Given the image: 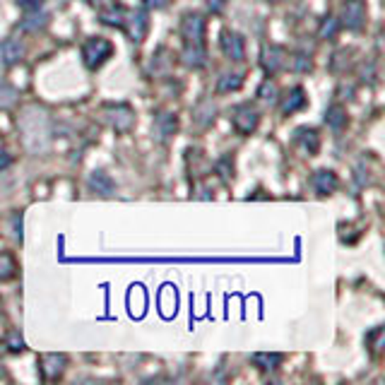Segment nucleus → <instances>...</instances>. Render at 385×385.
<instances>
[{"label":"nucleus","instance_id":"obj_1","mask_svg":"<svg viewBox=\"0 0 385 385\" xmlns=\"http://www.w3.org/2000/svg\"><path fill=\"white\" fill-rule=\"evenodd\" d=\"M17 130L22 145L29 154H46L51 147V116L46 108L29 104L20 111Z\"/></svg>","mask_w":385,"mask_h":385},{"label":"nucleus","instance_id":"obj_2","mask_svg":"<svg viewBox=\"0 0 385 385\" xmlns=\"http://www.w3.org/2000/svg\"><path fill=\"white\" fill-rule=\"evenodd\" d=\"M113 56V43L104 36H92L82 43V63L87 70H99Z\"/></svg>","mask_w":385,"mask_h":385},{"label":"nucleus","instance_id":"obj_3","mask_svg":"<svg viewBox=\"0 0 385 385\" xmlns=\"http://www.w3.org/2000/svg\"><path fill=\"white\" fill-rule=\"evenodd\" d=\"M231 126L238 135H251L260 126V111L253 104H238L231 111Z\"/></svg>","mask_w":385,"mask_h":385},{"label":"nucleus","instance_id":"obj_4","mask_svg":"<svg viewBox=\"0 0 385 385\" xmlns=\"http://www.w3.org/2000/svg\"><path fill=\"white\" fill-rule=\"evenodd\" d=\"M104 116H106L108 126L116 130V133H130L133 126H135V113H133V108H130L128 104H111V106H106Z\"/></svg>","mask_w":385,"mask_h":385},{"label":"nucleus","instance_id":"obj_5","mask_svg":"<svg viewBox=\"0 0 385 385\" xmlns=\"http://www.w3.org/2000/svg\"><path fill=\"white\" fill-rule=\"evenodd\" d=\"M366 24V3L364 0H347L342 5V27L349 31H361Z\"/></svg>","mask_w":385,"mask_h":385},{"label":"nucleus","instance_id":"obj_6","mask_svg":"<svg viewBox=\"0 0 385 385\" xmlns=\"http://www.w3.org/2000/svg\"><path fill=\"white\" fill-rule=\"evenodd\" d=\"M260 65L273 78L286 65V51L282 46H275V43H265L263 51H260Z\"/></svg>","mask_w":385,"mask_h":385},{"label":"nucleus","instance_id":"obj_7","mask_svg":"<svg viewBox=\"0 0 385 385\" xmlns=\"http://www.w3.org/2000/svg\"><path fill=\"white\" fill-rule=\"evenodd\" d=\"M219 46H221V53H224L229 61L234 63H241L246 58V43H243V36L236 34L231 29H224L219 34Z\"/></svg>","mask_w":385,"mask_h":385},{"label":"nucleus","instance_id":"obj_8","mask_svg":"<svg viewBox=\"0 0 385 385\" xmlns=\"http://www.w3.org/2000/svg\"><path fill=\"white\" fill-rule=\"evenodd\" d=\"M181 36L186 43H203L205 39V17L200 13H186L181 17Z\"/></svg>","mask_w":385,"mask_h":385},{"label":"nucleus","instance_id":"obj_9","mask_svg":"<svg viewBox=\"0 0 385 385\" xmlns=\"http://www.w3.org/2000/svg\"><path fill=\"white\" fill-rule=\"evenodd\" d=\"M65 368H68V359H65V354H56V351H51V354H41L39 356V371H41L43 381H58V378L65 373Z\"/></svg>","mask_w":385,"mask_h":385},{"label":"nucleus","instance_id":"obj_10","mask_svg":"<svg viewBox=\"0 0 385 385\" xmlns=\"http://www.w3.org/2000/svg\"><path fill=\"white\" fill-rule=\"evenodd\" d=\"M123 29L128 31L130 41L140 43L145 36H147V29H150L147 13H145V10H133V13H128L126 22H123Z\"/></svg>","mask_w":385,"mask_h":385},{"label":"nucleus","instance_id":"obj_11","mask_svg":"<svg viewBox=\"0 0 385 385\" xmlns=\"http://www.w3.org/2000/svg\"><path fill=\"white\" fill-rule=\"evenodd\" d=\"M306 101H308V96H306V92H303V87H291V89L282 96L279 108L284 116H291V113L301 111V108L306 106Z\"/></svg>","mask_w":385,"mask_h":385},{"label":"nucleus","instance_id":"obj_12","mask_svg":"<svg viewBox=\"0 0 385 385\" xmlns=\"http://www.w3.org/2000/svg\"><path fill=\"white\" fill-rule=\"evenodd\" d=\"M181 61L186 68H193V70H200L208 65V53H205V46L203 43H186L181 51Z\"/></svg>","mask_w":385,"mask_h":385},{"label":"nucleus","instance_id":"obj_13","mask_svg":"<svg viewBox=\"0 0 385 385\" xmlns=\"http://www.w3.org/2000/svg\"><path fill=\"white\" fill-rule=\"evenodd\" d=\"M311 183H313V188H316V193H321V195L335 193V191H337V186H340L337 173L330 171V169H318L316 173H313Z\"/></svg>","mask_w":385,"mask_h":385},{"label":"nucleus","instance_id":"obj_14","mask_svg":"<svg viewBox=\"0 0 385 385\" xmlns=\"http://www.w3.org/2000/svg\"><path fill=\"white\" fill-rule=\"evenodd\" d=\"M24 53H27V46L20 39H5L0 43V61L5 65L20 63L22 58H24Z\"/></svg>","mask_w":385,"mask_h":385},{"label":"nucleus","instance_id":"obj_15","mask_svg":"<svg viewBox=\"0 0 385 385\" xmlns=\"http://www.w3.org/2000/svg\"><path fill=\"white\" fill-rule=\"evenodd\" d=\"M176 128H178L176 113L164 111V113H159V116L154 118V133H157V138L159 140H169L171 135L176 133Z\"/></svg>","mask_w":385,"mask_h":385},{"label":"nucleus","instance_id":"obj_16","mask_svg":"<svg viewBox=\"0 0 385 385\" xmlns=\"http://www.w3.org/2000/svg\"><path fill=\"white\" fill-rule=\"evenodd\" d=\"M215 118H217V106H215L210 99H203L198 106H195V111H193V121L198 123L200 128L212 126Z\"/></svg>","mask_w":385,"mask_h":385},{"label":"nucleus","instance_id":"obj_17","mask_svg":"<svg viewBox=\"0 0 385 385\" xmlns=\"http://www.w3.org/2000/svg\"><path fill=\"white\" fill-rule=\"evenodd\" d=\"M325 126L333 128L335 133H342L347 128V108L342 104H333L325 111Z\"/></svg>","mask_w":385,"mask_h":385},{"label":"nucleus","instance_id":"obj_18","mask_svg":"<svg viewBox=\"0 0 385 385\" xmlns=\"http://www.w3.org/2000/svg\"><path fill=\"white\" fill-rule=\"evenodd\" d=\"M294 140L308 152V154H316L318 147H321V138H318V133L313 128H296Z\"/></svg>","mask_w":385,"mask_h":385},{"label":"nucleus","instance_id":"obj_19","mask_svg":"<svg viewBox=\"0 0 385 385\" xmlns=\"http://www.w3.org/2000/svg\"><path fill=\"white\" fill-rule=\"evenodd\" d=\"M251 361L256 364L260 371H277L284 361V356L277 354V351H258V354L251 356Z\"/></svg>","mask_w":385,"mask_h":385},{"label":"nucleus","instance_id":"obj_20","mask_svg":"<svg viewBox=\"0 0 385 385\" xmlns=\"http://www.w3.org/2000/svg\"><path fill=\"white\" fill-rule=\"evenodd\" d=\"M89 188L92 191H96L99 195H111L116 191V183H113V178L108 176L106 171H92L89 173Z\"/></svg>","mask_w":385,"mask_h":385},{"label":"nucleus","instance_id":"obj_21","mask_svg":"<svg viewBox=\"0 0 385 385\" xmlns=\"http://www.w3.org/2000/svg\"><path fill=\"white\" fill-rule=\"evenodd\" d=\"M126 15H128V10L123 8V5H108V8H104L99 13V20L108 27H123Z\"/></svg>","mask_w":385,"mask_h":385},{"label":"nucleus","instance_id":"obj_22","mask_svg":"<svg viewBox=\"0 0 385 385\" xmlns=\"http://www.w3.org/2000/svg\"><path fill=\"white\" fill-rule=\"evenodd\" d=\"M48 15L46 13H39V10H27V17L20 22V29L24 31H39L43 27L48 24Z\"/></svg>","mask_w":385,"mask_h":385},{"label":"nucleus","instance_id":"obj_23","mask_svg":"<svg viewBox=\"0 0 385 385\" xmlns=\"http://www.w3.org/2000/svg\"><path fill=\"white\" fill-rule=\"evenodd\" d=\"M20 99V92L15 89L10 82H5V80H0V108H13L15 104H17Z\"/></svg>","mask_w":385,"mask_h":385},{"label":"nucleus","instance_id":"obj_24","mask_svg":"<svg viewBox=\"0 0 385 385\" xmlns=\"http://www.w3.org/2000/svg\"><path fill=\"white\" fill-rule=\"evenodd\" d=\"M241 85H243V78H241V75L226 73V75H221V78L217 80V92H219V94H226V92L241 89Z\"/></svg>","mask_w":385,"mask_h":385},{"label":"nucleus","instance_id":"obj_25","mask_svg":"<svg viewBox=\"0 0 385 385\" xmlns=\"http://www.w3.org/2000/svg\"><path fill=\"white\" fill-rule=\"evenodd\" d=\"M15 273H17V263H15V258L10 256V253H0V282H8L15 277Z\"/></svg>","mask_w":385,"mask_h":385},{"label":"nucleus","instance_id":"obj_26","mask_svg":"<svg viewBox=\"0 0 385 385\" xmlns=\"http://www.w3.org/2000/svg\"><path fill=\"white\" fill-rule=\"evenodd\" d=\"M337 29H340V22L335 20L333 15H328V17L323 20L321 29H318V36H321V39H333V36L337 34Z\"/></svg>","mask_w":385,"mask_h":385},{"label":"nucleus","instance_id":"obj_27","mask_svg":"<svg viewBox=\"0 0 385 385\" xmlns=\"http://www.w3.org/2000/svg\"><path fill=\"white\" fill-rule=\"evenodd\" d=\"M366 344H368V349L373 351V354H378V351L383 349V328L378 325V328H373L371 333L366 335Z\"/></svg>","mask_w":385,"mask_h":385},{"label":"nucleus","instance_id":"obj_28","mask_svg":"<svg viewBox=\"0 0 385 385\" xmlns=\"http://www.w3.org/2000/svg\"><path fill=\"white\" fill-rule=\"evenodd\" d=\"M258 99L275 101V99H277V85H275L273 80H265V82L258 87Z\"/></svg>","mask_w":385,"mask_h":385},{"label":"nucleus","instance_id":"obj_29","mask_svg":"<svg viewBox=\"0 0 385 385\" xmlns=\"http://www.w3.org/2000/svg\"><path fill=\"white\" fill-rule=\"evenodd\" d=\"M291 68H294L296 73H308V70L313 68V61L306 56V53H296V56L291 58Z\"/></svg>","mask_w":385,"mask_h":385},{"label":"nucleus","instance_id":"obj_30","mask_svg":"<svg viewBox=\"0 0 385 385\" xmlns=\"http://www.w3.org/2000/svg\"><path fill=\"white\" fill-rule=\"evenodd\" d=\"M8 347H10V351H22V349H24V340L20 337L17 330H13V333L8 335Z\"/></svg>","mask_w":385,"mask_h":385},{"label":"nucleus","instance_id":"obj_31","mask_svg":"<svg viewBox=\"0 0 385 385\" xmlns=\"http://www.w3.org/2000/svg\"><path fill=\"white\" fill-rule=\"evenodd\" d=\"M344 63L349 65V51H337L330 65H333V70H344Z\"/></svg>","mask_w":385,"mask_h":385},{"label":"nucleus","instance_id":"obj_32","mask_svg":"<svg viewBox=\"0 0 385 385\" xmlns=\"http://www.w3.org/2000/svg\"><path fill=\"white\" fill-rule=\"evenodd\" d=\"M17 3V8L22 10H39L43 5V0H15Z\"/></svg>","mask_w":385,"mask_h":385},{"label":"nucleus","instance_id":"obj_33","mask_svg":"<svg viewBox=\"0 0 385 385\" xmlns=\"http://www.w3.org/2000/svg\"><path fill=\"white\" fill-rule=\"evenodd\" d=\"M10 164H13V157L8 154V150H3V147H0V171H5Z\"/></svg>","mask_w":385,"mask_h":385},{"label":"nucleus","instance_id":"obj_34","mask_svg":"<svg viewBox=\"0 0 385 385\" xmlns=\"http://www.w3.org/2000/svg\"><path fill=\"white\" fill-rule=\"evenodd\" d=\"M143 3H145V8H150V10H161L169 5V0H143Z\"/></svg>","mask_w":385,"mask_h":385},{"label":"nucleus","instance_id":"obj_35","mask_svg":"<svg viewBox=\"0 0 385 385\" xmlns=\"http://www.w3.org/2000/svg\"><path fill=\"white\" fill-rule=\"evenodd\" d=\"M208 8L212 10V13H221V10L226 8V0H208Z\"/></svg>","mask_w":385,"mask_h":385},{"label":"nucleus","instance_id":"obj_36","mask_svg":"<svg viewBox=\"0 0 385 385\" xmlns=\"http://www.w3.org/2000/svg\"><path fill=\"white\" fill-rule=\"evenodd\" d=\"M89 5H99V3H104V0H87Z\"/></svg>","mask_w":385,"mask_h":385},{"label":"nucleus","instance_id":"obj_37","mask_svg":"<svg viewBox=\"0 0 385 385\" xmlns=\"http://www.w3.org/2000/svg\"><path fill=\"white\" fill-rule=\"evenodd\" d=\"M3 373H5V366H3V361H0V378H3Z\"/></svg>","mask_w":385,"mask_h":385},{"label":"nucleus","instance_id":"obj_38","mask_svg":"<svg viewBox=\"0 0 385 385\" xmlns=\"http://www.w3.org/2000/svg\"><path fill=\"white\" fill-rule=\"evenodd\" d=\"M268 3H279V0H268Z\"/></svg>","mask_w":385,"mask_h":385}]
</instances>
